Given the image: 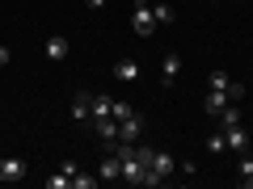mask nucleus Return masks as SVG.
I'll return each instance as SVG.
<instances>
[{"mask_svg":"<svg viewBox=\"0 0 253 189\" xmlns=\"http://www.w3.org/2000/svg\"><path fill=\"white\" fill-rule=\"evenodd\" d=\"M228 84H232V80H228V72H211V76H207V89H219V93H228Z\"/></svg>","mask_w":253,"mask_h":189,"instance_id":"16","label":"nucleus"},{"mask_svg":"<svg viewBox=\"0 0 253 189\" xmlns=\"http://www.w3.org/2000/svg\"><path fill=\"white\" fill-rule=\"evenodd\" d=\"M72 185H76V189H93V185H97V177H93V172H81V168H76V172H72Z\"/></svg>","mask_w":253,"mask_h":189,"instance_id":"15","label":"nucleus"},{"mask_svg":"<svg viewBox=\"0 0 253 189\" xmlns=\"http://www.w3.org/2000/svg\"><path fill=\"white\" fill-rule=\"evenodd\" d=\"M228 97H232V101H241V97H245V84H236V80H232V84H228Z\"/></svg>","mask_w":253,"mask_h":189,"instance_id":"21","label":"nucleus"},{"mask_svg":"<svg viewBox=\"0 0 253 189\" xmlns=\"http://www.w3.org/2000/svg\"><path fill=\"white\" fill-rule=\"evenodd\" d=\"M152 17H156V26H169V21H173V9H169V4H152Z\"/></svg>","mask_w":253,"mask_h":189,"instance_id":"17","label":"nucleus"},{"mask_svg":"<svg viewBox=\"0 0 253 189\" xmlns=\"http://www.w3.org/2000/svg\"><path fill=\"white\" fill-rule=\"evenodd\" d=\"M126 114H135V109L126 105V101H114V109H110V118H118V122H123V118H126Z\"/></svg>","mask_w":253,"mask_h":189,"instance_id":"20","label":"nucleus"},{"mask_svg":"<svg viewBox=\"0 0 253 189\" xmlns=\"http://www.w3.org/2000/svg\"><path fill=\"white\" fill-rule=\"evenodd\" d=\"M148 168H152L156 172V177H173V172H177V160H173V156L169 152H152V160H148Z\"/></svg>","mask_w":253,"mask_h":189,"instance_id":"4","label":"nucleus"},{"mask_svg":"<svg viewBox=\"0 0 253 189\" xmlns=\"http://www.w3.org/2000/svg\"><path fill=\"white\" fill-rule=\"evenodd\" d=\"M26 177V160L21 156H4L0 160V181H21Z\"/></svg>","mask_w":253,"mask_h":189,"instance_id":"5","label":"nucleus"},{"mask_svg":"<svg viewBox=\"0 0 253 189\" xmlns=\"http://www.w3.org/2000/svg\"><path fill=\"white\" fill-rule=\"evenodd\" d=\"M72 185V177L68 172H55V177H46V189H68Z\"/></svg>","mask_w":253,"mask_h":189,"instance_id":"19","label":"nucleus"},{"mask_svg":"<svg viewBox=\"0 0 253 189\" xmlns=\"http://www.w3.org/2000/svg\"><path fill=\"white\" fill-rule=\"evenodd\" d=\"M72 118H76V122H89V118H93V97H89V93H76V97H72Z\"/></svg>","mask_w":253,"mask_h":189,"instance_id":"8","label":"nucleus"},{"mask_svg":"<svg viewBox=\"0 0 253 189\" xmlns=\"http://www.w3.org/2000/svg\"><path fill=\"white\" fill-rule=\"evenodd\" d=\"M224 139H228V152H236V156H245V152H249V143H253L245 126H228V130H224Z\"/></svg>","mask_w":253,"mask_h":189,"instance_id":"3","label":"nucleus"},{"mask_svg":"<svg viewBox=\"0 0 253 189\" xmlns=\"http://www.w3.org/2000/svg\"><path fill=\"white\" fill-rule=\"evenodd\" d=\"M228 126H241V109L224 105V114H219V130H228Z\"/></svg>","mask_w":253,"mask_h":189,"instance_id":"14","label":"nucleus"},{"mask_svg":"<svg viewBox=\"0 0 253 189\" xmlns=\"http://www.w3.org/2000/svg\"><path fill=\"white\" fill-rule=\"evenodd\" d=\"M97 181H123V160L118 156H106L101 168H97Z\"/></svg>","mask_w":253,"mask_h":189,"instance_id":"10","label":"nucleus"},{"mask_svg":"<svg viewBox=\"0 0 253 189\" xmlns=\"http://www.w3.org/2000/svg\"><path fill=\"white\" fill-rule=\"evenodd\" d=\"M224 105H228V93H219V89H207V97H203V109H207L211 118H219V114H224Z\"/></svg>","mask_w":253,"mask_h":189,"instance_id":"9","label":"nucleus"},{"mask_svg":"<svg viewBox=\"0 0 253 189\" xmlns=\"http://www.w3.org/2000/svg\"><path fill=\"white\" fill-rule=\"evenodd\" d=\"M68 51H72V46H68V38H46V59L51 63H59V59H68Z\"/></svg>","mask_w":253,"mask_h":189,"instance_id":"12","label":"nucleus"},{"mask_svg":"<svg viewBox=\"0 0 253 189\" xmlns=\"http://www.w3.org/2000/svg\"><path fill=\"white\" fill-rule=\"evenodd\" d=\"M241 177H253V160L249 156H241Z\"/></svg>","mask_w":253,"mask_h":189,"instance_id":"22","label":"nucleus"},{"mask_svg":"<svg viewBox=\"0 0 253 189\" xmlns=\"http://www.w3.org/2000/svg\"><path fill=\"white\" fill-rule=\"evenodd\" d=\"M139 135H144V118L126 114L123 122H118V139H123V143H139Z\"/></svg>","mask_w":253,"mask_h":189,"instance_id":"2","label":"nucleus"},{"mask_svg":"<svg viewBox=\"0 0 253 189\" xmlns=\"http://www.w3.org/2000/svg\"><path fill=\"white\" fill-rule=\"evenodd\" d=\"M93 130H97L101 143H118V118H97V122H93Z\"/></svg>","mask_w":253,"mask_h":189,"instance_id":"6","label":"nucleus"},{"mask_svg":"<svg viewBox=\"0 0 253 189\" xmlns=\"http://www.w3.org/2000/svg\"><path fill=\"white\" fill-rule=\"evenodd\" d=\"M114 80H123V84L139 80V63H135V59H118V63H114Z\"/></svg>","mask_w":253,"mask_h":189,"instance_id":"11","label":"nucleus"},{"mask_svg":"<svg viewBox=\"0 0 253 189\" xmlns=\"http://www.w3.org/2000/svg\"><path fill=\"white\" fill-rule=\"evenodd\" d=\"M177 76H181V55H165V63H161V84H173V80H177Z\"/></svg>","mask_w":253,"mask_h":189,"instance_id":"7","label":"nucleus"},{"mask_svg":"<svg viewBox=\"0 0 253 189\" xmlns=\"http://www.w3.org/2000/svg\"><path fill=\"white\" fill-rule=\"evenodd\" d=\"M110 109H114V97H106V93H93V122H97V118H110Z\"/></svg>","mask_w":253,"mask_h":189,"instance_id":"13","label":"nucleus"},{"mask_svg":"<svg viewBox=\"0 0 253 189\" xmlns=\"http://www.w3.org/2000/svg\"><path fill=\"white\" fill-rule=\"evenodd\" d=\"M84 4H89V9H101V4H106V0H84Z\"/></svg>","mask_w":253,"mask_h":189,"instance_id":"24","label":"nucleus"},{"mask_svg":"<svg viewBox=\"0 0 253 189\" xmlns=\"http://www.w3.org/2000/svg\"><path fill=\"white\" fill-rule=\"evenodd\" d=\"M224 147H228V139H224V130H215V135H207V152H224Z\"/></svg>","mask_w":253,"mask_h":189,"instance_id":"18","label":"nucleus"},{"mask_svg":"<svg viewBox=\"0 0 253 189\" xmlns=\"http://www.w3.org/2000/svg\"><path fill=\"white\" fill-rule=\"evenodd\" d=\"M131 30H135L139 38H152L156 30V17H152V4H148V0H135V9H131Z\"/></svg>","mask_w":253,"mask_h":189,"instance_id":"1","label":"nucleus"},{"mask_svg":"<svg viewBox=\"0 0 253 189\" xmlns=\"http://www.w3.org/2000/svg\"><path fill=\"white\" fill-rule=\"evenodd\" d=\"M9 63H13V51H9V46H0V67H9Z\"/></svg>","mask_w":253,"mask_h":189,"instance_id":"23","label":"nucleus"}]
</instances>
